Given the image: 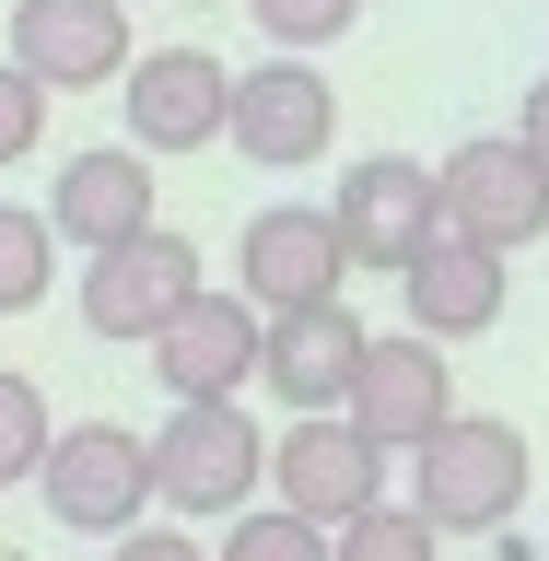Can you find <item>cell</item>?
I'll use <instances>...</instances> for the list:
<instances>
[{
    "instance_id": "1",
    "label": "cell",
    "mask_w": 549,
    "mask_h": 561,
    "mask_svg": "<svg viewBox=\"0 0 549 561\" xmlns=\"http://www.w3.org/2000/svg\"><path fill=\"white\" fill-rule=\"evenodd\" d=\"M410 468H421L410 515L433 526V538H491V526H515L526 480H538V468H526V433L515 421H480V410H445L410 445Z\"/></svg>"
},
{
    "instance_id": "2",
    "label": "cell",
    "mask_w": 549,
    "mask_h": 561,
    "mask_svg": "<svg viewBox=\"0 0 549 561\" xmlns=\"http://www.w3.org/2000/svg\"><path fill=\"white\" fill-rule=\"evenodd\" d=\"M140 456H152V503H175V515H245V491L270 468V433L235 398H175V421Z\"/></svg>"
},
{
    "instance_id": "3",
    "label": "cell",
    "mask_w": 549,
    "mask_h": 561,
    "mask_svg": "<svg viewBox=\"0 0 549 561\" xmlns=\"http://www.w3.org/2000/svg\"><path fill=\"white\" fill-rule=\"evenodd\" d=\"M433 210H445V234L515 257V245L549 234V175L515 152V129H480V140H456L445 164H433Z\"/></svg>"
},
{
    "instance_id": "4",
    "label": "cell",
    "mask_w": 549,
    "mask_h": 561,
    "mask_svg": "<svg viewBox=\"0 0 549 561\" xmlns=\"http://www.w3.org/2000/svg\"><path fill=\"white\" fill-rule=\"evenodd\" d=\"M187 293H210V270H199V245L175 234V222H152V234L82 257V280H70V305H82L94 340H152L164 316H187Z\"/></svg>"
},
{
    "instance_id": "5",
    "label": "cell",
    "mask_w": 549,
    "mask_h": 561,
    "mask_svg": "<svg viewBox=\"0 0 549 561\" xmlns=\"http://www.w3.org/2000/svg\"><path fill=\"white\" fill-rule=\"evenodd\" d=\"M35 491H47V515H59L70 538H117V526H140V503H152V456H140L129 421H70V433H47V456H35Z\"/></svg>"
},
{
    "instance_id": "6",
    "label": "cell",
    "mask_w": 549,
    "mask_h": 561,
    "mask_svg": "<svg viewBox=\"0 0 549 561\" xmlns=\"http://www.w3.org/2000/svg\"><path fill=\"white\" fill-rule=\"evenodd\" d=\"M328 234H340L351 270H410L421 245L445 234V210H433V164H410V152H363V164L340 175V199H328Z\"/></svg>"
},
{
    "instance_id": "7",
    "label": "cell",
    "mask_w": 549,
    "mask_h": 561,
    "mask_svg": "<svg viewBox=\"0 0 549 561\" xmlns=\"http://www.w3.org/2000/svg\"><path fill=\"white\" fill-rule=\"evenodd\" d=\"M258 480L281 491V515H305V526H351L363 503H386V456L351 433L340 410H293V433L270 445V468Z\"/></svg>"
},
{
    "instance_id": "8",
    "label": "cell",
    "mask_w": 549,
    "mask_h": 561,
    "mask_svg": "<svg viewBox=\"0 0 549 561\" xmlns=\"http://www.w3.org/2000/svg\"><path fill=\"white\" fill-rule=\"evenodd\" d=\"M129 59H140V35H129L117 0H12V70H24L47 105L117 82Z\"/></svg>"
},
{
    "instance_id": "9",
    "label": "cell",
    "mask_w": 549,
    "mask_h": 561,
    "mask_svg": "<svg viewBox=\"0 0 549 561\" xmlns=\"http://www.w3.org/2000/svg\"><path fill=\"white\" fill-rule=\"evenodd\" d=\"M222 140H235L245 164H270V175L316 164V152L340 140V94H328V70H305V59H258V70H235Z\"/></svg>"
},
{
    "instance_id": "10",
    "label": "cell",
    "mask_w": 549,
    "mask_h": 561,
    "mask_svg": "<svg viewBox=\"0 0 549 561\" xmlns=\"http://www.w3.org/2000/svg\"><path fill=\"white\" fill-rule=\"evenodd\" d=\"M445 410H456V375H445V351H433V340H410V328H398V340H363L340 421H351L375 456H410Z\"/></svg>"
},
{
    "instance_id": "11",
    "label": "cell",
    "mask_w": 549,
    "mask_h": 561,
    "mask_svg": "<svg viewBox=\"0 0 549 561\" xmlns=\"http://www.w3.org/2000/svg\"><path fill=\"white\" fill-rule=\"evenodd\" d=\"M129 152H210L222 140V105H235V70L210 59V47H140L129 70Z\"/></svg>"
},
{
    "instance_id": "12",
    "label": "cell",
    "mask_w": 549,
    "mask_h": 561,
    "mask_svg": "<svg viewBox=\"0 0 549 561\" xmlns=\"http://www.w3.org/2000/svg\"><path fill=\"white\" fill-rule=\"evenodd\" d=\"M35 222H47V245H82V257H105V245L152 234V222H164V210H152V152H129V140H105V152H70Z\"/></svg>"
},
{
    "instance_id": "13",
    "label": "cell",
    "mask_w": 549,
    "mask_h": 561,
    "mask_svg": "<svg viewBox=\"0 0 549 561\" xmlns=\"http://www.w3.org/2000/svg\"><path fill=\"white\" fill-rule=\"evenodd\" d=\"M340 280H351V257H340V234H328V210H305V199H270L258 222H245V245H235V293L258 316L328 305Z\"/></svg>"
},
{
    "instance_id": "14",
    "label": "cell",
    "mask_w": 549,
    "mask_h": 561,
    "mask_svg": "<svg viewBox=\"0 0 549 561\" xmlns=\"http://www.w3.org/2000/svg\"><path fill=\"white\" fill-rule=\"evenodd\" d=\"M363 340H375V328H363L340 293H328V305H281V316H258V386L293 398V410H340Z\"/></svg>"
},
{
    "instance_id": "15",
    "label": "cell",
    "mask_w": 549,
    "mask_h": 561,
    "mask_svg": "<svg viewBox=\"0 0 549 561\" xmlns=\"http://www.w3.org/2000/svg\"><path fill=\"white\" fill-rule=\"evenodd\" d=\"M152 363H164V398H235V386H258V305L245 293H187V316L152 328Z\"/></svg>"
},
{
    "instance_id": "16",
    "label": "cell",
    "mask_w": 549,
    "mask_h": 561,
    "mask_svg": "<svg viewBox=\"0 0 549 561\" xmlns=\"http://www.w3.org/2000/svg\"><path fill=\"white\" fill-rule=\"evenodd\" d=\"M398 293H410V340H480L491 316H503V257H491V245H468V234H433L410 257V270H398Z\"/></svg>"
},
{
    "instance_id": "17",
    "label": "cell",
    "mask_w": 549,
    "mask_h": 561,
    "mask_svg": "<svg viewBox=\"0 0 549 561\" xmlns=\"http://www.w3.org/2000/svg\"><path fill=\"white\" fill-rule=\"evenodd\" d=\"M47 280H59V245H47V222L0 199V316H35V305H47Z\"/></svg>"
},
{
    "instance_id": "18",
    "label": "cell",
    "mask_w": 549,
    "mask_h": 561,
    "mask_svg": "<svg viewBox=\"0 0 549 561\" xmlns=\"http://www.w3.org/2000/svg\"><path fill=\"white\" fill-rule=\"evenodd\" d=\"M445 538L410 515V503H363L351 526H328V561H433Z\"/></svg>"
},
{
    "instance_id": "19",
    "label": "cell",
    "mask_w": 549,
    "mask_h": 561,
    "mask_svg": "<svg viewBox=\"0 0 549 561\" xmlns=\"http://www.w3.org/2000/svg\"><path fill=\"white\" fill-rule=\"evenodd\" d=\"M222 526H235V538H222L210 561H328V526L281 515V503H270V515H222Z\"/></svg>"
},
{
    "instance_id": "20",
    "label": "cell",
    "mask_w": 549,
    "mask_h": 561,
    "mask_svg": "<svg viewBox=\"0 0 549 561\" xmlns=\"http://www.w3.org/2000/svg\"><path fill=\"white\" fill-rule=\"evenodd\" d=\"M258 12V35H270L281 59H305V47H328V35L363 24V0H245Z\"/></svg>"
},
{
    "instance_id": "21",
    "label": "cell",
    "mask_w": 549,
    "mask_h": 561,
    "mask_svg": "<svg viewBox=\"0 0 549 561\" xmlns=\"http://www.w3.org/2000/svg\"><path fill=\"white\" fill-rule=\"evenodd\" d=\"M35 456H47V398L35 375H0V480H35Z\"/></svg>"
},
{
    "instance_id": "22",
    "label": "cell",
    "mask_w": 549,
    "mask_h": 561,
    "mask_svg": "<svg viewBox=\"0 0 549 561\" xmlns=\"http://www.w3.org/2000/svg\"><path fill=\"white\" fill-rule=\"evenodd\" d=\"M35 140H47V94H35V82H24V70H12V59H0V164H24V152H35Z\"/></svg>"
},
{
    "instance_id": "23",
    "label": "cell",
    "mask_w": 549,
    "mask_h": 561,
    "mask_svg": "<svg viewBox=\"0 0 549 561\" xmlns=\"http://www.w3.org/2000/svg\"><path fill=\"white\" fill-rule=\"evenodd\" d=\"M105 561H210V550L187 538V526H117V538H105Z\"/></svg>"
},
{
    "instance_id": "24",
    "label": "cell",
    "mask_w": 549,
    "mask_h": 561,
    "mask_svg": "<svg viewBox=\"0 0 549 561\" xmlns=\"http://www.w3.org/2000/svg\"><path fill=\"white\" fill-rule=\"evenodd\" d=\"M515 152L549 175V82H526V105H515Z\"/></svg>"
},
{
    "instance_id": "25",
    "label": "cell",
    "mask_w": 549,
    "mask_h": 561,
    "mask_svg": "<svg viewBox=\"0 0 549 561\" xmlns=\"http://www.w3.org/2000/svg\"><path fill=\"white\" fill-rule=\"evenodd\" d=\"M491 561H538V550H526V538H515V550H491Z\"/></svg>"
},
{
    "instance_id": "26",
    "label": "cell",
    "mask_w": 549,
    "mask_h": 561,
    "mask_svg": "<svg viewBox=\"0 0 549 561\" xmlns=\"http://www.w3.org/2000/svg\"><path fill=\"white\" fill-rule=\"evenodd\" d=\"M187 12H210V0H187Z\"/></svg>"
},
{
    "instance_id": "27",
    "label": "cell",
    "mask_w": 549,
    "mask_h": 561,
    "mask_svg": "<svg viewBox=\"0 0 549 561\" xmlns=\"http://www.w3.org/2000/svg\"><path fill=\"white\" fill-rule=\"evenodd\" d=\"M538 561H549V550H538Z\"/></svg>"
}]
</instances>
